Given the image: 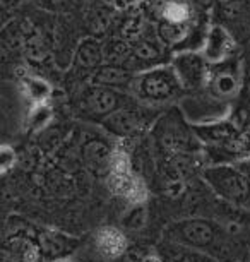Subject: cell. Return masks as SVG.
Returning <instances> with one entry per match:
<instances>
[{
	"label": "cell",
	"mask_w": 250,
	"mask_h": 262,
	"mask_svg": "<svg viewBox=\"0 0 250 262\" xmlns=\"http://www.w3.org/2000/svg\"><path fill=\"white\" fill-rule=\"evenodd\" d=\"M165 240L202 252L218 260L219 257H226L232 242L223 225L206 217H187L175 221L165 230Z\"/></svg>",
	"instance_id": "1"
},
{
	"label": "cell",
	"mask_w": 250,
	"mask_h": 262,
	"mask_svg": "<svg viewBox=\"0 0 250 262\" xmlns=\"http://www.w3.org/2000/svg\"><path fill=\"white\" fill-rule=\"evenodd\" d=\"M206 184L228 204L250 212V177L238 166L214 165L202 173Z\"/></svg>",
	"instance_id": "2"
},
{
	"label": "cell",
	"mask_w": 250,
	"mask_h": 262,
	"mask_svg": "<svg viewBox=\"0 0 250 262\" xmlns=\"http://www.w3.org/2000/svg\"><path fill=\"white\" fill-rule=\"evenodd\" d=\"M96 249L108 259H119L127 252V238L120 230L106 226L96 233Z\"/></svg>",
	"instance_id": "3"
},
{
	"label": "cell",
	"mask_w": 250,
	"mask_h": 262,
	"mask_svg": "<svg viewBox=\"0 0 250 262\" xmlns=\"http://www.w3.org/2000/svg\"><path fill=\"white\" fill-rule=\"evenodd\" d=\"M160 254L163 262H219L218 259H214V257L208 254H202V252L187 249V247L176 244H170V242H166L163 245Z\"/></svg>",
	"instance_id": "4"
},
{
	"label": "cell",
	"mask_w": 250,
	"mask_h": 262,
	"mask_svg": "<svg viewBox=\"0 0 250 262\" xmlns=\"http://www.w3.org/2000/svg\"><path fill=\"white\" fill-rule=\"evenodd\" d=\"M165 17L173 23H182L189 17V9L185 4L180 2H168L165 6Z\"/></svg>",
	"instance_id": "5"
},
{
	"label": "cell",
	"mask_w": 250,
	"mask_h": 262,
	"mask_svg": "<svg viewBox=\"0 0 250 262\" xmlns=\"http://www.w3.org/2000/svg\"><path fill=\"white\" fill-rule=\"evenodd\" d=\"M144 91L148 93L149 96H154V98L166 96V95H170V86H168V82H166L165 79L154 77V79H151L148 84H146Z\"/></svg>",
	"instance_id": "6"
},
{
	"label": "cell",
	"mask_w": 250,
	"mask_h": 262,
	"mask_svg": "<svg viewBox=\"0 0 250 262\" xmlns=\"http://www.w3.org/2000/svg\"><path fill=\"white\" fill-rule=\"evenodd\" d=\"M53 262H74V259H71V257H58Z\"/></svg>",
	"instance_id": "7"
}]
</instances>
